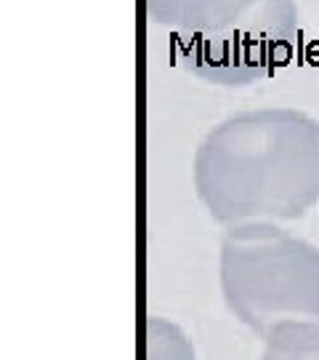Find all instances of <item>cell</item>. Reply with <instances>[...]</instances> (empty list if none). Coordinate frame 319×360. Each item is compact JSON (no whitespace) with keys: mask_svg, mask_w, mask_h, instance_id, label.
<instances>
[{"mask_svg":"<svg viewBox=\"0 0 319 360\" xmlns=\"http://www.w3.org/2000/svg\"><path fill=\"white\" fill-rule=\"evenodd\" d=\"M192 173L219 224L301 219L319 203V120L287 107L237 112L208 131Z\"/></svg>","mask_w":319,"mask_h":360,"instance_id":"6da1fadb","label":"cell"},{"mask_svg":"<svg viewBox=\"0 0 319 360\" xmlns=\"http://www.w3.org/2000/svg\"><path fill=\"white\" fill-rule=\"evenodd\" d=\"M147 11L176 37L184 67L229 88L285 67L298 33L293 0H147Z\"/></svg>","mask_w":319,"mask_h":360,"instance_id":"7a4b0ae2","label":"cell"},{"mask_svg":"<svg viewBox=\"0 0 319 360\" xmlns=\"http://www.w3.org/2000/svg\"><path fill=\"white\" fill-rule=\"evenodd\" d=\"M229 312L261 339L290 320H319V248L274 222L229 227L219 257Z\"/></svg>","mask_w":319,"mask_h":360,"instance_id":"3957f363","label":"cell"},{"mask_svg":"<svg viewBox=\"0 0 319 360\" xmlns=\"http://www.w3.org/2000/svg\"><path fill=\"white\" fill-rule=\"evenodd\" d=\"M261 360H319V320H290L264 336Z\"/></svg>","mask_w":319,"mask_h":360,"instance_id":"277c9868","label":"cell"},{"mask_svg":"<svg viewBox=\"0 0 319 360\" xmlns=\"http://www.w3.org/2000/svg\"><path fill=\"white\" fill-rule=\"evenodd\" d=\"M144 350L147 360H194V347L176 323L165 318H147Z\"/></svg>","mask_w":319,"mask_h":360,"instance_id":"5b68a950","label":"cell"}]
</instances>
